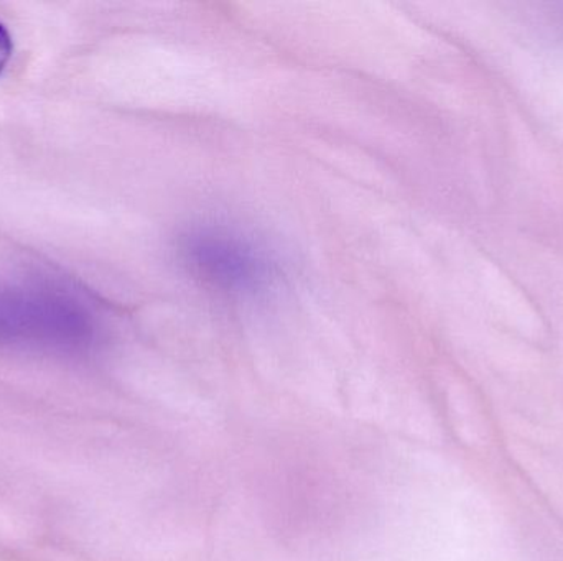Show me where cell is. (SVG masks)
I'll return each mask as SVG.
<instances>
[{
	"instance_id": "3957f363",
	"label": "cell",
	"mask_w": 563,
	"mask_h": 561,
	"mask_svg": "<svg viewBox=\"0 0 563 561\" xmlns=\"http://www.w3.org/2000/svg\"><path fill=\"white\" fill-rule=\"evenodd\" d=\"M12 36H10L9 30L0 23V75L5 69L10 56H12Z\"/></svg>"
},
{
	"instance_id": "7a4b0ae2",
	"label": "cell",
	"mask_w": 563,
	"mask_h": 561,
	"mask_svg": "<svg viewBox=\"0 0 563 561\" xmlns=\"http://www.w3.org/2000/svg\"><path fill=\"white\" fill-rule=\"evenodd\" d=\"M98 319L73 293L0 280V345L78 352L91 348Z\"/></svg>"
},
{
	"instance_id": "6da1fadb",
	"label": "cell",
	"mask_w": 563,
	"mask_h": 561,
	"mask_svg": "<svg viewBox=\"0 0 563 561\" xmlns=\"http://www.w3.org/2000/svg\"><path fill=\"white\" fill-rule=\"evenodd\" d=\"M175 250L195 282L227 299H256L276 283L273 254L230 224H191L177 237Z\"/></svg>"
}]
</instances>
